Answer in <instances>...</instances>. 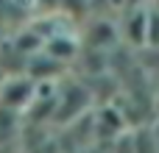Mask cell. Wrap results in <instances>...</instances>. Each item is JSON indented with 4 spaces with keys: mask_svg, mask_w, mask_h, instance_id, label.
I'll use <instances>...</instances> for the list:
<instances>
[{
    "mask_svg": "<svg viewBox=\"0 0 159 153\" xmlns=\"http://www.w3.org/2000/svg\"><path fill=\"white\" fill-rule=\"evenodd\" d=\"M151 134H154V142H157V151H159V120L151 125Z\"/></svg>",
    "mask_w": 159,
    "mask_h": 153,
    "instance_id": "3",
    "label": "cell"
},
{
    "mask_svg": "<svg viewBox=\"0 0 159 153\" xmlns=\"http://www.w3.org/2000/svg\"><path fill=\"white\" fill-rule=\"evenodd\" d=\"M145 47H159V6H148L145 14Z\"/></svg>",
    "mask_w": 159,
    "mask_h": 153,
    "instance_id": "2",
    "label": "cell"
},
{
    "mask_svg": "<svg viewBox=\"0 0 159 153\" xmlns=\"http://www.w3.org/2000/svg\"><path fill=\"white\" fill-rule=\"evenodd\" d=\"M34 81H28V78H8L3 86H0V100H3V106H8V109H22L25 103H31L34 100Z\"/></svg>",
    "mask_w": 159,
    "mask_h": 153,
    "instance_id": "1",
    "label": "cell"
}]
</instances>
